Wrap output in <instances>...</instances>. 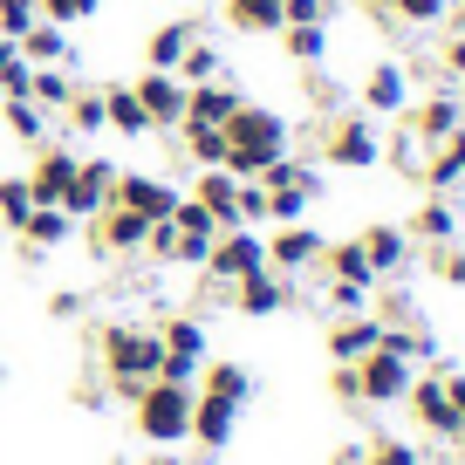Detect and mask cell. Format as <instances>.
Masks as SVG:
<instances>
[{
	"mask_svg": "<svg viewBox=\"0 0 465 465\" xmlns=\"http://www.w3.org/2000/svg\"><path fill=\"white\" fill-rule=\"evenodd\" d=\"M35 21H42V7H35V0H0V35H7V42H21Z\"/></svg>",
	"mask_w": 465,
	"mask_h": 465,
	"instance_id": "obj_45",
	"label": "cell"
},
{
	"mask_svg": "<svg viewBox=\"0 0 465 465\" xmlns=\"http://www.w3.org/2000/svg\"><path fill=\"white\" fill-rule=\"evenodd\" d=\"M131 89H137V103H144L151 131H178V124H185V83H178L172 69H144Z\"/></svg>",
	"mask_w": 465,
	"mask_h": 465,
	"instance_id": "obj_14",
	"label": "cell"
},
{
	"mask_svg": "<svg viewBox=\"0 0 465 465\" xmlns=\"http://www.w3.org/2000/svg\"><path fill=\"white\" fill-rule=\"evenodd\" d=\"M370 302H377V288H363V281H329V308L335 315H363Z\"/></svg>",
	"mask_w": 465,
	"mask_h": 465,
	"instance_id": "obj_43",
	"label": "cell"
},
{
	"mask_svg": "<svg viewBox=\"0 0 465 465\" xmlns=\"http://www.w3.org/2000/svg\"><path fill=\"white\" fill-rule=\"evenodd\" d=\"M89 232H96V247L103 253H116V261H124V253H144V232H151V219H137L131 205H103L96 219H89Z\"/></svg>",
	"mask_w": 465,
	"mask_h": 465,
	"instance_id": "obj_17",
	"label": "cell"
},
{
	"mask_svg": "<svg viewBox=\"0 0 465 465\" xmlns=\"http://www.w3.org/2000/svg\"><path fill=\"white\" fill-rule=\"evenodd\" d=\"M199 370H205L199 356H172V349H164V363H158V377H164V383H185V391H199Z\"/></svg>",
	"mask_w": 465,
	"mask_h": 465,
	"instance_id": "obj_47",
	"label": "cell"
},
{
	"mask_svg": "<svg viewBox=\"0 0 465 465\" xmlns=\"http://www.w3.org/2000/svg\"><path fill=\"white\" fill-rule=\"evenodd\" d=\"M329 391H335V404H363V391H356V363H335V377H329Z\"/></svg>",
	"mask_w": 465,
	"mask_h": 465,
	"instance_id": "obj_51",
	"label": "cell"
},
{
	"mask_svg": "<svg viewBox=\"0 0 465 465\" xmlns=\"http://www.w3.org/2000/svg\"><path fill=\"white\" fill-rule=\"evenodd\" d=\"M445 397L459 404V418H465V370H445Z\"/></svg>",
	"mask_w": 465,
	"mask_h": 465,
	"instance_id": "obj_53",
	"label": "cell"
},
{
	"mask_svg": "<svg viewBox=\"0 0 465 465\" xmlns=\"http://www.w3.org/2000/svg\"><path fill=\"white\" fill-rule=\"evenodd\" d=\"M411 411H418V424L431 438H445V445H459L465 438V418H459V404L445 397V377H411V397H404Z\"/></svg>",
	"mask_w": 465,
	"mask_h": 465,
	"instance_id": "obj_10",
	"label": "cell"
},
{
	"mask_svg": "<svg viewBox=\"0 0 465 465\" xmlns=\"http://www.w3.org/2000/svg\"><path fill=\"white\" fill-rule=\"evenodd\" d=\"M363 465H424L411 438H370L363 445Z\"/></svg>",
	"mask_w": 465,
	"mask_h": 465,
	"instance_id": "obj_42",
	"label": "cell"
},
{
	"mask_svg": "<svg viewBox=\"0 0 465 465\" xmlns=\"http://www.w3.org/2000/svg\"><path fill=\"white\" fill-rule=\"evenodd\" d=\"M335 0H281V28H302V21H329Z\"/></svg>",
	"mask_w": 465,
	"mask_h": 465,
	"instance_id": "obj_46",
	"label": "cell"
},
{
	"mask_svg": "<svg viewBox=\"0 0 465 465\" xmlns=\"http://www.w3.org/2000/svg\"><path fill=\"white\" fill-rule=\"evenodd\" d=\"M232 308H240L247 322L281 315V308H288V281H281L274 267H261V274H247V281H232Z\"/></svg>",
	"mask_w": 465,
	"mask_h": 465,
	"instance_id": "obj_22",
	"label": "cell"
},
{
	"mask_svg": "<svg viewBox=\"0 0 465 465\" xmlns=\"http://www.w3.org/2000/svg\"><path fill=\"white\" fill-rule=\"evenodd\" d=\"M451 7H459V0H397L391 15H397V21H411V28H445Z\"/></svg>",
	"mask_w": 465,
	"mask_h": 465,
	"instance_id": "obj_41",
	"label": "cell"
},
{
	"mask_svg": "<svg viewBox=\"0 0 465 465\" xmlns=\"http://www.w3.org/2000/svg\"><path fill=\"white\" fill-rule=\"evenodd\" d=\"M110 199H116V205H131L137 219H151V226H158V219L178 213V199H185V192H178L172 178H158V172H116Z\"/></svg>",
	"mask_w": 465,
	"mask_h": 465,
	"instance_id": "obj_7",
	"label": "cell"
},
{
	"mask_svg": "<svg viewBox=\"0 0 465 465\" xmlns=\"http://www.w3.org/2000/svg\"><path fill=\"white\" fill-rule=\"evenodd\" d=\"M418 185H431V192H459L465 185V124L445 137V144H431V158H424V178Z\"/></svg>",
	"mask_w": 465,
	"mask_h": 465,
	"instance_id": "obj_24",
	"label": "cell"
},
{
	"mask_svg": "<svg viewBox=\"0 0 465 465\" xmlns=\"http://www.w3.org/2000/svg\"><path fill=\"white\" fill-rule=\"evenodd\" d=\"M35 213V192H28V172H15V178H0V226L7 232H21V219Z\"/></svg>",
	"mask_w": 465,
	"mask_h": 465,
	"instance_id": "obj_40",
	"label": "cell"
},
{
	"mask_svg": "<svg viewBox=\"0 0 465 465\" xmlns=\"http://www.w3.org/2000/svg\"><path fill=\"white\" fill-rule=\"evenodd\" d=\"M322 267H329V281H363V288H383V281L370 274L363 240H329V247H322Z\"/></svg>",
	"mask_w": 465,
	"mask_h": 465,
	"instance_id": "obj_28",
	"label": "cell"
},
{
	"mask_svg": "<svg viewBox=\"0 0 465 465\" xmlns=\"http://www.w3.org/2000/svg\"><path fill=\"white\" fill-rule=\"evenodd\" d=\"M281 48H288V62H302V69H322V62H329V21L281 28Z\"/></svg>",
	"mask_w": 465,
	"mask_h": 465,
	"instance_id": "obj_29",
	"label": "cell"
},
{
	"mask_svg": "<svg viewBox=\"0 0 465 465\" xmlns=\"http://www.w3.org/2000/svg\"><path fill=\"white\" fill-rule=\"evenodd\" d=\"M411 131L424 137V144H445L451 131L465 124V83H445V89H424L418 103H411Z\"/></svg>",
	"mask_w": 465,
	"mask_h": 465,
	"instance_id": "obj_9",
	"label": "cell"
},
{
	"mask_svg": "<svg viewBox=\"0 0 465 465\" xmlns=\"http://www.w3.org/2000/svg\"><path fill=\"white\" fill-rule=\"evenodd\" d=\"M15 240H21V261H48L55 247H69V240H75V219L62 213V205H35V213L21 219Z\"/></svg>",
	"mask_w": 465,
	"mask_h": 465,
	"instance_id": "obj_16",
	"label": "cell"
},
{
	"mask_svg": "<svg viewBox=\"0 0 465 465\" xmlns=\"http://www.w3.org/2000/svg\"><path fill=\"white\" fill-rule=\"evenodd\" d=\"M89 15H103V0H69V21H89Z\"/></svg>",
	"mask_w": 465,
	"mask_h": 465,
	"instance_id": "obj_54",
	"label": "cell"
},
{
	"mask_svg": "<svg viewBox=\"0 0 465 465\" xmlns=\"http://www.w3.org/2000/svg\"><path fill=\"white\" fill-rule=\"evenodd\" d=\"M411 96H418V83H411V69H404L397 55L370 62L363 83H356V110H363V116H404Z\"/></svg>",
	"mask_w": 465,
	"mask_h": 465,
	"instance_id": "obj_6",
	"label": "cell"
},
{
	"mask_svg": "<svg viewBox=\"0 0 465 465\" xmlns=\"http://www.w3.org/2000/svg\"><path fill=\"white\" fill-rule=\"evenodd\" d=\"M15 55H21V48H15V42H7V35H0V69H7V62H15Z\"/></svg>",
	"mask_w": 465,
	"mask_h": 465,
	"instance_id": "obj_56",
	"label": "cell"
},
{
	"mask_svg": "<svg viewBox=\"0 0 465 465\" xmlns=\"http://www.w3.org/2000/svg\"><path fill=\"white\" fill-rule=\"evenodd\" d=\"M438 62H445V75H451V83H465V28H451V35H445Z\"/></svg>",
	"mask_w": 465,
	"mask_h": 465,
	"instance_id": "obj_49",
	"label": "cell"
},
{
	"mask_svg": "<svg viewBox=\"0 0 465 465\" xmlns=\"http://www.w3.org/2000/svg\"><path fill=\"white\" fill-rule=\"evenodd\" d=\"M411 377H418V363H404V356H391V349H370L363 363H356V391H363V404H404Z\"/></svg>",
	"mask_w": 465,
	"mask_h": 465,
	"instance_id": "obj_8",
	"label": "cell"
},
{
	"mask_svg": "<svg viewBox=\"0 0 465 465\" xmlns=\"http://www.w3.org/2000/svg\"><path fill=\"white\" fill-rule=\"evenodd\" d=\"M424 158H431V144H424L411 124L391 137V144H383V164H391V172H404V178H424Z\"/></svg>",
	"mask_w": 465,
	"mask_h": 465,
	"instance_id": "obj_35",
	"label": "cell"
},
{
	"mask_svg": "<svg viewBox=\"0 0 465 465\" xmlns=\"http://www.w3.org/2000/svg\"><path fill=\"white\" fill-rule=\"evenodd\" d=\"M178 137H185L192 172H213V164H226V131H219V124H178Z\"/></svg>",
	"mask_w": 465,
	"mask_h": 465,
	"instance_id": "obj_31",
	"label": "cell"
},
{
	"mask_svg": "<svg viewBox=\"0 0 465 465\" xmlns=\"http://www.w3.org/2000/svg\"><path fill=\"white\" fill-rule=\"evenodd\" d=\"M459 445H465V438H459Z\"/></svg>",
	"mask_w": 465,
	"mask_h": 465,
	"instance_id": "obj_57",
	"label": "cell"
},
{
	"mask_svg": "<svg viewBox=\"0 0 465 465\" xmlns=\"http://www.w3.org/2000/svg\"><path fill=\"white\" fill-rule=\"evenodd\" d=\"M315 158H329L335 172H377L383 164V131H377V116H363V110H342L322 131V151Z\"/></svg>",
	"mask_w": 465,
	"mask_h": 465,
	"instance_id": "obj_3",
	"label": "cell"
},
{
	"mask_svg": "<svg viewBox=\"0 0 465 465\" xmlns=\"http://www.w3.org/2000/svg\"><path fill=\"white\" fill-rule=\"evenodd\" d=\"M15 48H21V62H69V55H75V48H69V28H55V21H35Z\"/></svg>",
	"mask_w": 465,
	"mask_h": 465,
	"instance_id": "obj_33",
	"label": "cell"
},
{
	"mask_svg": "<svg viewBox=\"0 0 465 465\" xmlns=\"http://www.w3.org/2000/svg\"><path fill=\"white\" fill-rule=\"evenodd\" d=\"M356 240H363V253H370V274H377V281H397L411 261H418V240H411L404 226H391V219H370V226L356 232Z\"/></svg>",
	"mask_w": 465,
	"mask_h": 465,
	"instance_id": "obj_11",
	"label": "cell"
},
{
	"mask_svg": "<svg viewBox=\"0 0 465 465\" xmlns=\"http://www.w3.org/2000/svg\"><path fill=\"white\" fill-rule=\"evenodd\" d=\"M322 247H329V240H322L308 219L274 226V232H267V267H274V274H308V267L322 261Z\"/></svg>",
	"mask_w": 465,
	"mask_h": 465,
	"instance_id": "obj_13",
	"label": "cell"
},
{
	"mask_svg": "<svg viewBox=\"0 0 465 465\" xmlns=\"http://www.w3.org/2000/svg\"><path fill=\"white\" fill-rule=\"evenodd\" d=\"M158 342L172 349V356H199V363H205V322L199 315H172L158 329Z\"/></svg>",
	"mask_w": 465,
	"mask_h": 465,
	"instance_id": "obj_38",
	"label": "cell"
},
{
	"mask_svg": "<svg viewBox=\"0 0 465 465\" xmlns=\"http://www.w3.org/2000/svg\"><path fill=\"white\" fill-rule=\"evenodd\" d=\"M83 172V151H69V144H35V164H28V192H35V205H55L62 192H69V178Z\"/></svg>",
	"mask_w": 465,
	"mask_h": 465,
	"instance_id": "obj_15",
	"label": "cell"
},
{
	"mask_svg": "<svg viewBox=\"0 0 465 465\" xmlns=\"http://www.w3.org/2000/svg\"><path fill=\"white\" fill-rule=\"evenodd\" d=\"M199 21H164V28H151V42H144V69H178L185 62V48L199 42Z\"/></svg>",
	"mask_w": 465,
	"mask_h": 465,
	"instance_id": "obj_25",
	"label": "cell"
},
{
	"mask_svg": "<svg viewBox=\"0 0 465 465\" xmlns=\"http://www.w3.org/2000/svg\"><path fill=\"white\" fill-rule=\"evenodd\" d=\"M48 315H55V322H75V315H83V294H75V288H62L55 302H48Z\"/></svg>",
	"mask_w": 465,
	"mask_h": 465,
	"instance_id": "obj_52",
	"label": "cell"
},
{
	"mask_svg": "<svg viewBox=\"0 0 465 465\" xmlns=\"http://www.w3.org/2000/svg\"><path fill=\"white\" fill-rule=\"evenodd\" d=\"M267 267V232L261 226H232L213 240V253H205V274L219 281V288H232V281H247Z\"/></svg>",
	"mask_w": 465,
	"mask_h": 465,
	"instance_id": "obj_5",
	"label": "cell"
},
{
	"mask_svg": "<svg viewBox=\"0 0 465 465\" xmlns=\"http://www.w3.org/2000/svg\"><path fill=\"white\" fill-rule=\"evenodd\" d=\"M62 116H69V131H83V137L110 131V124H103V89H83V83H75V96L62 103Z\"/></svg>",
	"mask_w": 465,
	"mask_h": 465,
	"instance_id": "obj_39",
	"label": "cell"
},
{
	"mask_svg": "<svg viewBox=\"0 0 465 465\" xmlns=\"http://www.w3.org/2000/svg\"><path fill=\"white\" fill-rule=\"evenodd\" d=\"M0 124H7L15 144H48V110L28 96H0Z\"/></svg>",
	"mask_w": 465,
	"mask_h": 465,
	"instance_id": "obj_27",
	"label": "cell"
},
{
	"mask_svg": "<svg viewBox=\"0 0 465 465\" xmlns=\"http://www.w3.org/2000/svg\"><path fill=\"white\" fill-rule=\"evenodd\" d=\"M75 96V75H69V62H35V83H28V103H42L48 116L62 110V103Z\"/></svg>",
	"mask_w": 465,
	"mask_h": 465,
	"instance_id": "obj_30",
	"label": "cell"
},
{
	"mask_svg": "<svg viewBox=\"0 0 465 465\" xmlns=\"http://www.w3.org/2000/svg\"><path fill=\"white\" fill-rule=\"evenodd\" d=\"M172 75H178V83H185V89H192V83H219V75H226V62H219V48H213V42H205V35H199V42L185 48V62H178Z\"/></svg>",
	"mask_w": 465,
	"mask_h": 465,
	"instance_id": "obj_36",
	"label": "cell"
},
{
	"mask_svg": "<svg viewBox=\"0 0 465 465\" xmlns=\"http://www.w3.org/2000/svg\"><path fill=\"white\" fill-rule=\"evenodd\" d=\"M240 103H247V89L226 83V75H219V83H192L185 89V124H219V131H226Z\"/></svg>",
	"mask_w": 465,
	"mask_h": 465,
	"instance_id": "obj_19",
	"label": "cell"
},
{
	"mask_svg": "<svg viewBox=\"0 0 465 465\" xmlns=\"http://www.w3.org/2000/svg\"><path fill=\"white\" fill-rule=\"evenodd\" d=\"M110 185H116V164H110V158H83V172L69 178V192H62L55 205L83 226V219H96L103 205H110Z\"/></svg>",
	"mask_w": 465,
	"mask_h": 465,
	"instance_id": "obj_12",
	"label": "cell"
},
{
	"mask_svg": "<svg viewBox=\"0 0 465 465\" xmlns=\"http://www.w3.org/2000/svg\"><path fill=\"white\" fill-rule=\"evenodd\" d=\"M103 124H110L124 144H144V137H151V116H144V103H137L131 83H110V89H103Z\"/></svg>",
	"mask_w": 465,
	"mask_h": 465,
	"instance_id": "obj_23",
	"label": "cell"
},
{
	"mask_svg": "<svg viewBox=\"0 0 465 465\" xmlns=\"http://www.w3.org/2000/svg\"><path fill=\"white\" fill-rule=\"evenodd\" d=\"M192 397H199V391L151 377L144 391H137V404H131L137 438H144V445H158V451H164V445H185V438H192Z\"/></svg>",
	"mask_w": 465,
	"mask_h": 465,
	"instance_id": "obj_2",
	"label": "cell"
},
{
	"mask_svg": "<svg viewBox=\"0 0 465 465\" xmlns=\"http://www.w3.org/2000/svg\"><path fill=\"white\" fill-rule=\"evenodd\" d=\"M199 391H213V397H226V404L247 411V404H253V370H247V363H213V356H205Z\"/></svg>",
	"mask_w": 465,
	"mask_h": 465,
	"instance_id": "obj_26",
	"label": "cell"
},
{
	"mask_svg": "<svg viewBox=\"0 0 465 465\" xmlns=\"http://www.w3.org/2000/svg\"><path fill=\"white\" fill-rule=\"evenodd\" d=\"M370 349H383V322L370 315V308L363 315H335V329H329V356L335 363H363Z\"/></svg>",
	"mask_w": 465,
	"mask_h": 465,
	"instance_id": "obj_21",
	"label": "cell"
},
{
	"mask_svg": "<svg viewBox=\"0 0 465 465\" xmlns=\"http://www.w3.org/2000/svg\"><path fill=\"white\" fill-rule=\"evenodd\" d=\"M431 253H438V261H431V267H438V281L465 288V247H459V240H451V247H431Z\"/></svg>",
	"mask_w": 465,
	"mask_h": 465,
	"instance_id": "obj_48",
	"label": "cell"
},
{
	"mask_svg": "<svg viewBox=\"0 0 465 465\" xmlns=\"http://www.w3.org/2000/svg\"><path fill=\"white\" fill-rule=\"evenodd\" d=\"M28 83H35V62H7V69H0V96H28Z\"/></svg>",
	"mask_w": 465,
	"mask_h": 465,
	"instance_id": "obj_50",
	"label": "cell"
},
{
	"mask_svg": "<svg viewBox=\"0 0 465 465\" xmlns=\"http://www.w3.org/2000/svg\"><path fill=\"white\" fill-rule=\"evenodd\" d=\"M232 205H240V226H267V185H261V178H240Z\"/></svg>",
	"mask_w": 465,
	"mask_h": 465,
	"instance_id": "obj_44",
	"label": "cell"
},
{
	"mask_svg": "<svg viewBox=\"0 0 465 465\" xmlns=\"http://www.w3.org/2000/svg\"><path fill=\"white\" fill-rule=\"evenodd\" d=\"M315 199H322V192H308V185H274V192H267V226H294V219H308Z\"/></svg>",
	"mask_w": 465,
	"mask_h": 465,
	"instance_id": "obj_37",
	"label": "cell"
},
{
	"mask_svg": "<svg viewBox=\"0 0 465 465\" xmlns=\"http://www.w3.org/2000/svg\"><path fill=\"white\" fill-rule=\"evenodd\" d=\"M349 7H363V15H391L397 0H349Z\"/></svg>",
	"mask_w": 465,
	"mask_h": 465,
	"instance_id": "obj_55",
	"label": "cell"
},
{
	"mask_svg": "<svg viewBox=\"0 0 465 465\" xmlns=\"http://www.w3.org/2000/svg\"><path fill=\"white\" fill-rule=\"evenodd\" d=\"M261 185H267V192H274V185H308V192H322V164H315V151H308V158H302V151H281V158L261 172Z\"/></svg>",
	"mask_w": 465,
	"mask_h": 465,
	"instance_id": "obj_32",
	"label": "cell"
},
{
	"mask_svg": "<svg viewBox=\"0 0 465 465\" xmlns=\"http://www.w3.org/2000/svg\"><path fill=\"white\" fill-rule=\"evenodd\" d=\"M232 431H240V404H226L213 391L192 397V438H199V451H226Z\"/></svg>",
	"mask_w": 465,
	"mask_h": 465,
	"instance_id": "obj_18",
	"label": "cell"
},
{
	"mask_svg": "<svg viewBox=\"0 0 465 465\" xmlns=\"http://www.w3.org/2000/svg\"><path fill=\"white\" fill-rule=\"evenodd\" d=\"M404 232L418 240V247H451V240H459V199H451V192H431V199L411 213Z\"/></svg>",
	"mask_w": 465,
	"mask_h": 465,
	"instance_id": "obj_20",
	"label": "cell"
},
{
	"mask_svg": "<svg viewBox=\"0 0 465 465\" xmlns=\"http://www.w3.org/2000/svg\"><path fill=\"white\" fill-rule=\"evenodd\" d=\"M226 21L240 35H281V0H226Z\"/></svg>",
	"mask_w": 465,
	"mask_h": 465,
	"instance_id": "obj_34",
	"label": "cell"
},
{
	"mask_svg": "<svg viewBox=\"0 0 465 465\" xmlns=\"http://www.w3.org/2000/svg\"><path fill=\"white\" fill-rule=\"evenodd\" d=\"M158 363H164V342H158V329H144V322H110L103 329V370L110 377H158Z\"/></svg>",
	"mask_w": 465,
	"mask_h": 465,
	"instance_id": "obj_4",
	"label": "cell"
},
{
	"mask_svg": "<svg viewBox=\"0 0 465 465\" xmlns=\"http://www.w3.org/2000/svg\"><path fill=\"white\" fill-rule=\"evenodd\" d=\"M281 151H294L288 116L247 96L240 110H232V124H226V172H232V178H261L267 164L281 158Z\"/></svg>",
	"mask_w": 465,
	"mask_h": 465,
	"instance_id": "obj_1",
	"label": "cell"
}]
</instances>
